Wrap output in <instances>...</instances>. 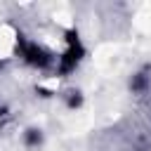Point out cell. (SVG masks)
I'll return each mask as SVG.
<instances>
[{
    "label": "cell",
    "mask_w": 151,
    "mask_h": 151,
    "mask_svg": "<svg viewBox=\"0 0 151 151\" xmlns=\"http://www.w3.org/2000/svg\"><path fill=\"white\" fill-rule=\"evenodd\" d=\"M19 47H21V57L31 64V66H38V68H47L52 64V57L47 50H42L40 45L35 42H26V40H19Z\"/></svg>",
    "instance_id": "2"
},
{
    "label": "cell",
    "mask_w": 151,
    "mask_h": 151,
    "mask_svg": "<svg viewBox=\"0 0 151 151\" xmlns=\"http://www.w3.org/2000/svg\"><path fill=\"white\" fill-rule=\"evenodd\" d=\"M80 104H83L80 92H71V97H68V106H71V109H76V106H80Z\"/></svg>",
    "instance_id": "5"
},
{
    "label": "cell",
    "mask_w": 151,
    "mask_h": 151,
    "mask_svg": "<svg viewBox=\"0 0 151 151\" xmlns=\"http://www.w3.org/2000/svg\"><path fill=\"white\" fill-rule=\"evenodd\" d=\"M130 85H132V90H134V92H142V90L146 87V76H144V73H137V76L132 78V83H130Z\"/></svg>",
    "instance_id": "4"
},
{
    "label": "cell",
    "mask_w": 151,
    "mask_h": 151,
    "mask_svg": "<svg viewBox=\"0 0 151 151\" xmlns=\"http://www.w3.org/2000/svg\"><path fill=\"white\" fill-rule=\"evenodd\" d=\"M26 144L28 146H35V144H40L42 142V134H40V130H26Z\"/></svg>",
    "instance_id": "3"
},
{
    "label": "cell",
    "mask_w": 151,
    "mask_h": 151,
    "mask_svg": "<svg viewBox=\"0 0 151 151\" xmlns=\"http://www.w3.org/2000/svg\"><path fill=\"white\" fill-rule=\"evenodd\" d=\"M66 42H68V50L64 52V57H61V61H59V73H61V76L71 73V71L80 64V59H83V54H85V50H83V45H80V40H78V33H76L73 28L66 31Z\"/></svg>",
    "instance_id": "1"
}]
</instances>
